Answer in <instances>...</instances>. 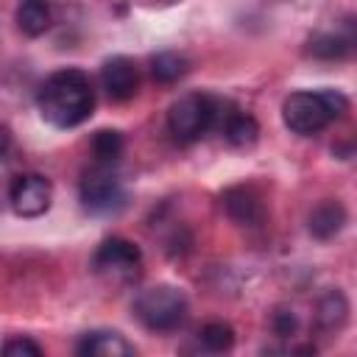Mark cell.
Masks as SVG:
<instances>
[{
    "mask_svg": "<svg viewBox=\"0 0 357 357\" xmlns=\"http://www.w3.org/2000/svg\"><path fill=\"white\" fill-rule=\"evenodd\" d=\"M36 106L45 123L53 128H75L84 120H89L95 109V89L86 73L67 67L50 73L39 92H36Z\"/></svg>",
    "mask_w": 357,
    "mask_h": 357,
    "instance_id": "cell-1",
    "label": "cell"
},
{
    "mask_svg": "<svg viewBox=\"0 0 357 357\" xmlns=\"http://www.w3.org/2000/svg\"><path fill=\"white\" fill-rule=\"evenodd\" d=\"M349 112V98L337 89H301L290 92L282 103V120L284 126L298 137H312L324 131L332 120H340Z\"/></svg>",
    "mask_w": 357,
    "mask_h": 357,
    "instance_id": "cell-2",
    "label": "cell"
},
{
    "mask_svg": "<svg viewBox=\"0 0 357 357\" xmlns=\"http://www.w3.org/2000/svg\"><path fill=\"white\" fill-rule=\"evenodd\" d=\"M231 112V106L220 98L212 95H198L190 92L184 98H178L170 112H167V131L173 134L176 142H195L201 139L209 128H220L223 117Z\"/></svg>",
    "mask_w": 357,
    "mask_h": 357,
    "instance_id": "cell-3",
    "label": "cell"
},
{
    "mask_svg": "<svg viewBox=\"0 0 357 357\" xmlns=\"http://www.w3.org/2000/svg\"><path fill=\"white\" fill-rule=\"evenodd\" d=\"M137 321L151 332H173L187 318V296L173 284H153L134 298Z\"/></svg>",
    "mask_w": 357,
    "mask_h": 357,
    "instance_id": "cell-4",
    "label": "cell"
},
{
    "mask_svg": "<svg viewBox=\"0 0 357 357\" xmlns=\"http://www.w3.org/2000/svg\"><path fill=\"white\" fill-rule=\"evenodd\" d=\"M142 265V251L126 240V237H109L98 245L95 257H92V268L100 279L112 282V284H126L139 273Z\"/></svg>",
    "mask_w": 357,
    "mask_h": 357,
    "instance_id": "cell-5",
    "label": "cell"
},
{
    "mask_svg": "<svg viewBox=\"0 0 357 357\" xmlns=\"http://www.w3.org/2000/svg\"><path fill=\"white\" fill-rule=\"evenodd\" d=\"M78 192H81L84 209L95 212V215L114 212L126 204V190H123L120 176L112 170V165H100V162L84 173Z\"/></svg>",
    "mask_w": 357,
    "mask_h": 357,
    "instance_id": "cell-6",
    "label": "cell"
},
{
    "mask_svg": "<svg viewBox=\"0 0 357 357\" xmlns=\"http://www.w3.org/2000/svg\"><path fill=\"white\" fill-rule=\"evenodd\" d=\"M8 201H11V209L20 218H39V215H45L50 209L53 187L39 173H22V176H17L11 181Z\"/></svg>",
    "mask_w": 357,
    "mask_h": 357,
    "instance_id": "cell-7",
    "label": "cell"
},
{
    "mask_svg": "<svg viewBox=\"0 0 357 357\" xmlns=\"http://www.w3.org/2000/svg\"><path fill=\"white\" fill-rule=\"evenodd\" d=\"M100 84L112 100H128L139 86V70L128 56H112L100 67Z\"/></svg>",
    "mask_w": 357,
    "mask_h": 357,
    "instance_id": "cell-8",
    "label": "cell"
},
{
    "mask_svg": "<svg viewBox=\"0 0 357 357\" xmlns=\"http://www.w3.org/2000/svg\"><path fill=\"white\" fill-rule=\"evenodd\" d=\"M75 351L81 357H134V346L112 329H92L78 343Z\"/></svg>",
    "mask_w": 357,
    "mask_h": 357,
    "instance_id": "cell-9",
    "label": "cell"
},
{
    "mask_svg": "<svg viewBox=\"0 0 357 357\" xmlns=\"http://www.w3.org/2000/svg\"><path fill=\"white\" fill-rule=\"evenodd\" d=\"M223 206H226L229 218L243 223V226H257L262 220V215H265L262 212V201H259V195L251 187H231V190H226Z\"/></svg>",
    "mask_w": 357,
    "mask_h": 357,
    "instance_id": "cell-10",
    "label": "cell"
},
{
    "mask_svg": "<svg viewBox=\"0 0 357 357\" xmlns=\"http://www.w3.org/2000/svg\"><path fill=\"white\" fill-rule=\"evenodd\" d=\"M346 318H349V301H346L343 290H326L318 298V304H315V324H318V329H324L329 335L340 332Z\"/></svg>",
    "mask_w": 357,
    "mask_h": 357,
    "instance_id": "cell-11",
    "label": "cell"
},
{
    "mask_svg": "<svg viewBox=\"0 0 357 357\" xmlns=\"http://www.w3.org/2000/svg\"><path fill=\"white\" fill-rule=\"evenodd\" d=\"M346 223V209L337 201H321L312 212H310V234L318 240H329L335 237Z\"/></svg>",
    "mask_w": 357,
    "mask_h": 357,
    "instance_id": "cell-12",
    "label": "cell"
},
{
    "mask_svg": "<svg viewBox=\"0 0 357 357\" xmlns=\"http://www.w3.org/2000/svg\"><path fill=\"white\" fill-rule=\"evenodd\" d=\"M220 128H223V137H226L234 148H251V145L257 142V137H259L257 120H254L251 114H245V112H237V109H231V112L223 117Z\"/></svg>",
    "mask_w": 357,
    "mask_h": 357,
    "instance_id": "cell-13",
    "label": "cell"
},
{
    "mask_svg": "<svg viewBox=\"0 0 357 357\" xmlns=\"http://www.w3.org/2000/svg\"><path fill=\"white\" fill-rule=\"evenodd\" d=\"M17 25L25 36H42L50 28V8L45 0H22L17 8Z\"/></svg>",
    "mask_w": 357,
    "mask_h": 357,
    "instance_id": "cell-14",
    "label": "cell"
},
{
    "mask_svg": "<svg viewBox=\"0 0 357 357\" xmlns=\"http://www.w3.org/2000/svg\"><path fill=\"white\" fill-rule=\"evenodd\" d=\"M151 73L162 84H176V81H181L190 73V59L184 53H176V50L156 53L151 59Z\"/></svg>",
    "mask_w": 357,
    "mask_h": 357,
    "instance_id": "cell-15",
    "label": "cell"
},
{
    "mask_svg": "<svg viewBox=\"0 0 357 357\" xmlns=\"http://www.w3.org/2000/svg\"><path fill=\"white\" fill-rule=\"evenodd\" d=\"M123 148H126V139L114 128H100L92 137V153H95V162L100 165H114L123 156Z\"/></svg>",
    "mask_w": 357,
    "mask_h": 357,
    "instance_id": "cell-16",
    "label": "cell"
},
{
    "mask_svg": "<svg viewBox=\"0 0 357 357\" xmlns=\"http://www.w3.org/2000/svg\"><path fill=\"white\" fill-rule=\"evenodd\" d=\"M351 50V33L340 36V33H318L310 39V53L318 59H340Z\"/></svg>",
    "mask_w": 357,
    "mask_h": 357,
    "instance_id": "cell-17",
    "label": "cell"
},
{
    "mask_svg": "<svg viewBox=\"0 0 357 357\" xmlns=\"http://www.w3.org/2000/svg\"><path fill=\"white\" fill-rule=\"evenodd\" d=\"M198 337H201L204 349H209V351H229L234 346V329L229 324H223V321L206 324Z\"/></svg>",
    "mask_w": 357,
    "mask_h": 357,
    "instance_id": "cell-18",
    "label": "cell"
},
{
    "mask_svg": "<svg viewBox=\"0 0 357 357\" xmlns=\"http://www.w3.org/2000/svg\"><path fill=\"white\" fill-rule=\"evenodd\" d=\"M3 354L6 357H39L42 354V346L33 343L31 337H14L3 346Z\"/></svg>",
    "mask_w": 357,
    "mask_h": 357,
    "instance_id": "cell-19",
    "label": "cell"
},
{
    "mask_svg": "<svg viewBox=\"0 0 357 357\" xmlns=\"http://www.w3.org/2000/svg\"><path fill=\"white\" fill-rule=\"evenodd\" d=\"M296 326H298V321H296V312H293V310H279V312H273V332H276L279 337L293 335Z\"/></svg>",
    "mask_w": 357,
    "mask_h": 357,
    "instance_id": "cell-20",
    "label": "cell"
},
{
    "mask_svg": "<svg viewBox=\"0 0 357 357\" xmlns=\"http://www.w3.org/2000/svg\"><path fill=\"white\" fill-rule=\"evenodd\" d=\"M6 151H8V131L0 128V159H6Z\"/></svg>",
    "mask_w": 357,
    "mask_h": 357,
    "instance_id": "cell-21",
    "label": "cell"
}]
</instances>
